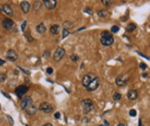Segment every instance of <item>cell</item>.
<instances>
[{
  "label": "cell",
  "instance_id": "obj_1",
  "mask_svg": "<svg viewBox=\"0 0 150 126\" xmlns=\"http://www.w3.org/2000/svg\"><path fill=\"white\" fill-rule=\"evenodd\" d=\"M82 106H83V113L84 114H87V113H89L92 109L94 108V104L92 102V100L90 99H84L82 100Z\"/></svg>",
  "mask_w": 150,
  "mask_h": 126
},
{
  "label": "cell",
  "instance_id": "obj_2",
  "mask_svg": "<svg viewBox=\"0 0 150 126\" xmlns=\"http://www.w3.org/2000/svg\"><path fill=\"white\" fill-rule=\"evenodd\" d=\"M100 42H101V44L103 46H106V47H108V46H111L112 44L114 43V38L112 35H109V36H103L100 38Z\"/></svg>",
  "mask_w": 150,
  "mask_h": 126
},
{
  "label": "cell",
  "instance_id": "obj_3",
  "mask_svg": "<svg viewBox=\"0 0 150 126\" xmlns=\"http://www.w3.org/2000/svg\"><path fill=\"white\" fill-rule=\"evenodd\" d=\"M28 91V86L26 85H19L17 89H15V93L19 98H23V96L26 94V92Z\"/></svg>",
  "mask_w": 150,
  "mask_h": 126
},
{
  "label": "cell",
  "instance_id": "obj_4",
  "mask_svg": "<svg viewBox=\"0 0 150 126\" xmlns=\"http://www.w3.org/2000/svg\"><path fill=\"white\" fill-rule=\"evenodd\" d=\"M30 105H32V98L30 97V96H25V97H23L21 102H20V106H21V108L24 109V110H26Z\"/></svg>",
  "mask_w": 150,
  "mask_h": 126
},
{
  "label": "cell",
  "instance_id": "obj_5",
  "mask_svg": "<svg viewBox=\"0 0 150 126\" xmlns=\"http://www.w3.org/2000/svg\"><path fill=\"white\" fill-rule=\"evenodd\" d=\"M39 110H41L44 113H51L53 111V106L48 102H42L39 105Z\"/></svg>",
  "mask_w": 150,
  "mask_h": 126
},
{
  "label": "cell",
  "instance_id": "obj_6",
  "mask_svg": "<svg viewBox=\"0 0 150 126\" xmlns=\"http://www.w3.org/2000/svg\"><path fill=\"white\" fill-rule=\"evenodd\" d=\"M95 78H96V77H95L93 74H85L84 77H83V78H82V85H83V86H84V87H87V86L89 85V83L92 82Z\"/></svg>",
  "mask_w": 150,
  "mask_h": 126
},
{
  "label": "cell",
  "instance_id": "obj_7",
  "mask_svg": "<svg viewBox=\"0 0 150 126\" xmlns=\"http://www.w3.org/2000/svg\"><path fill=\"white\" fill-rule=\"evenodd\" d=\"M64 55H65V50L63 48H58L55 51V53H54V56H53L54 61H56V62L60 61L64 57Z\"/></svg>",
  "mask_w": 150,
  "mask_h": 126
},
{
  "label": "cell",
  "instance_id": "obj_8",
  "mask_svg": "<svg viewBox=\"0 0 150 126\" xmlns=\"http://www.w3.org/2000/svg\"><path fill=\"white\" fill-rule=\"evenodd\" d=\"M98 86H99V79H98V78H95L93 81L89 83V85L87 86L86 89L88 91H94L95 89H98Z\"/></svg>",
  "mask_w": 150,
  "mask_h": 126
},
{
  "label": "cell",
  "instance_id": "obj_9",
  "mask_svg": "<svg viewBox=\"0 0 150 126\" xmlns=\"http://www.w3.org/2000/svg\"><path fill=\"white\" fill-rule=\"evenodd\" d=\"M43 5L45 8H47L48 10H52L57 6V1L56 0H44Z\"/></svg>",
  "mask_w": 150,
  "mask_h": 126
},
{
  "label": "cell",
  "instance_id": "obj_10",
  "mask_svg": "<svg viewBox=\"0 0 150 126\" xmlns=\"http://www.w3.org/2000/svg\"><path fill=\"white\" fill-rule=\"evenodd\" d=\"M6 57H7V59L10 62H16V61H17V59H18L17 54L15 53L14 50H8L7 54H6Z\"/></svg>",
  "mask_w": 150,
  "mask_h": 126
},
{
  "label": "cell",
  "instance_id": "obj_11",
  "mask_svg": "<svg viewBox=\"0 0 150 126\" xmlns=\"http://www.w3.org/2000/svg\"><path fill=\"white\" fill-rule=\"evenodd\" d=\"M2 26L5 28L6 30H11V29L13 28V26H14V22H13V21H12L11 19L6 18V19H4V20H3Z\"/></svg>",
  "mask_w": 150,
  "mask_h": 126
},
{
  "label": "cell",
  "instance_id": "obj_12",
  "mask_svg": "<svg viewBox=\"0 0 150 126\" xmlns=\"http://www.w3.org/2000/svg\"><path fill=\"white\" fill-rule=\"evenodd\" d=\"M115 82L118 86H124L127 83V78L123 77V75H118V77L116 78Z\"/></svg>",
  "mask_w": 150,
  "mask_h": 126
},
{
  "label": "cell",
  "instance_id": "obj_13",
  "mask_svg": "<svg viewBox=\"0 0 150 126\" xmlns=\"http://www.w3.org/2000/svg\"><path fill=\"white\" fill-rule=\"evenodd\" d=\"M2 10L4 11V13H5L6 15L10 16V17H12V16H13V10H12L11 6L8 5V4H4V5L2 6Z\"/></svg>",
  "mask_w": 150,
  "mask_h": 126
},
{
  "label": "cell",
  "instance_id": "obj_14",
  "mask_svg": "<svg viewBox=\"0 0 150 126\" xmlns=\"http://www.w3.org/2000/svg\"><path fill=\"white\" fill-rule=\"evenodd\" d=\"M20 7H21V9L23 11V13H28L29 10H30V3L28 1H22L20 3Z\"/></svg>",
  "mask_w": 150,
  "mask_h": 126
},
{
  "label": "cell",
  "instance_id": "obj_15",
  "mask_svg": "<svg viewBox=\"0 0 150 126\" xmlns=\"http://www.w3.org/2000/svg\"><path fill=\"white\" fill-rule=\"evenodd\" d=\"M127 97L130 99V100H135L137 97H138V92L136 90H129L128 93H127Z\"/></svg>",
  "mask_w": 150,
  "mask_h": 126
},
{
  "label": "cell",
  "instance_id": "obj_16",
  "mask_svg": "<svg viewBox=\"0 0 150 126\" xmlns=\"http://www.w3.org/2000/svg\"><path fill=\"white\" fill-rule=\"evenodd\" d=\"M50 32H51L53 35H58L59 34V26H58V25H52V26L50 27Z\"/></svg>",
  "mask_w": 150,
  "mask_h": 126
},
{
  "label": "cell",
  "instance_id": "obj_17",
  "mask_svg": "<svg viewBox=\"0 0 150 126\" xmlns=\"http://www.w3.org/2000/svg\"><path fill=\"white\" fill-rule=\"evenodd\" d=\"M37 111V108L34 106V105H30L27 109H26V112L28 113L29 115H34Z\"/></svg>",
  "mask_w": 150,
  "mask_h": 126
},
{
  "label": "cell",
  "instance_id": "obj_18",
  "mask_svg": "<svg viewBox=\"0 0 150 126\" xmlns=\"http://www.w3.org/2000/svg\"><path fill=\"white\" fill-rule=\"evenodd\" d=\"M36 30L37 32L39 33V34H43V33H45V31H46V27H45V25L44 24H39L38 26L36 27Z\"/></svg>",
  "mask_w": 150,
  "mask_h": 126
},
{
  "label": "cell",
  "instance_id": "obj_19",
  "mask_svg": "<svg viewBox=\"0 0 150 126\" xmlns=\"http://www.w3.org/2000/svg\"><path fill=\"white\" fill-rule=\"evenodd\" d=\"M107 11L106 10H104V9H101V10H99L98 12H97V15H98V17H100V18H105L106 16H107Z\"/></svg>",
  "mask_w": 150,
  "mask_h": 126
},
{
  "label": "cell",
  "instance_id": "obj_20",
  "mask_svg": "<svg viewBox=\"0 0 150 126\" xmlns=\"http://www.w3.org/2000/svg\"><path fill=\"white\" fill-rule=\"evenodd\" d=\"M126 30H127V32H133L134 30H136V25L134 24V23H130L127 26V28H126Z\"/></svg>",
  "mask_w": 150,
  "mask_h": 126
},
{
  "label": "cell",
  "instance_id": "obj_21",
  "mask_svg": "<svg viewBox=\"0 0 150 126\" xmlns=\"http://www.w3.org/2000/svg\"><path fill=\"white\" fill-rule=\"evenodd\" d=\"M42 7V2H40V1H37L34 3V9L37 11V10H39L40 8Z\"/></svg>",
  "mask_w": 150,
  "mask_h": 126
},
{
  "label": "cell",
  "instance_id": "obj_22",
  "mask_svg": "<svg viewBox=\"0 0 150 126\" xmlns=\"http://www.w3.org/2000/svg\"><path fill=\"white\" fill-rule=\"evenodd\" d=\"M113 98H114V100H116V101H118V100H120V98H121V94H120L119 92H115V93L113 94Z\"/></svg>",
  "mask_w": 150,
  "mask_h": 126
},
{
  "label": "cell",
  "instance_id": "obj_23",
  "mask_svg": "<svg viewBox=\"0 0 150 126\" xmlns=\"http://www.w3.org/2000/svg\"><path fill=\"white\" fill-rule=\"evenodd\" d=\"M102 3H103L106 7H110V6L112 5V4H113V1H108V0H103Z\"/></svg>",
  "mask_w": 150,
  "mask_h": 126
},
{
  "label": "cell",
  "instance_id": "obj_24",
  "mask_svg": "<svg viewBox=\"0 0 150 126\" xmlns=\"http://www.w3.org/2000/svg\"><path fill=\"white\" fill-rule=\"evenodd\" d=\"M25 38L27 39L28 42H32V41H33L32 37H31V35H30V33H29V32H26V33H25Z\"/></svg>",
  "mask_w": 150,
  "mask_h": 126
},
{
  "label": "cell",
  "instance_id": "obj_25",
  "mask_svg": "<svg viewBox=\"0 0 150 126\" xmlns=\"http://www.w3.org/2000/svg\"><path fill=\"white\" fill-rule=\"evenodd\" d=\"M70 34V31L68 30V29H64L63 30V35H62V38H66L67 36H69Z\"/></svg>",
  "mask_w": 150,
  "mask_h": 126
},
{
  "label": "cell",
  "instance_id": "obj_26",
  "mask_svg": "<svg viewBox=\"0 0 150 126\" xmlns=\"http://www.w3.org/2000/svg\"><path fill=\"white\" fill-rule=\"evenodd\" d=\"M26 27H27V21H24V22L22 23V25H21V31L25 33V29H26Z\"/></svg>",
  "mask_w": 150,
  "mask_h": 126
},
{
  "label": "cell",
  "instance_id": "obj_27",
  "mask_svg": "<svg viewBox=\"0 0 150 126\" xmlns=\"http://www.w3.org/2000/svg\"><path fill=\"white\" fill-rule=\"evenodd\" d=\"M7 119H8V121H9L10 125H13V124H14V120H13V118H12V116L7 115Z\"/></svg>",
  "mask_w": 150,
  "mask_h": 126
},
{
  "label": "cell",
  "instance_id": "obj_28",
  "mask_svg": "<svg viewBox=\"0 0 150 126\" xmlns=\"http://www.w3.org/2000/svg\"><path fill=\"white\" fill-rule=\"evenodd\" d=\"M6 79V74H0V82H3Z\"/></svg>",
  "mask_w": 150,
  "mask_h": 126
},
{
  "label": "cell",
  "instance_id": "obj_29",
  "mask_svg": "<svg viewBox=\"0 0 150 126\" xmlns=\"http://www.w3.org/2000/svg\"><path fill=\"white\" fill-rule=\"evenodd\" d=\"M111 31H112V33H117L119 31V27L118 26H113L111 28Z\"/></svg>",
  "mask_w": 150,
  "mask_h": 126
},
{
  "label": "cell",
  "instance_id": "obj_30",
  "mask_svg": "<svg viewBox=\"0 0 150 126\" xmlns=\"http://www.w3.org/2000/svg\"><path fill=\"white\" fill-rule=\"evenodd\" d=\"M129 114H130L131 116H133V117L136 116V110H135V109H131L130 112H129Z\"/></svg>",
  "mask_w": 150,
  "mask_h": 126
},
{
  "label": "cell",
  "instance_id": "obj_31",
  "mask_svg": "<svg viewBox=\"0 0 150 126\" xmlns=\"http://www.w3.org/2000/svg\"><path fill=\"white\" fill-rule=\"evenodd\" d=\"M109 35H111V34L108 31H104V32L101 33V37H103V36H109Z\"/></svg>",
  "mask_w": 150,
  "mask_h": 126
},
{
  "label": "cell",
  "instance_id": "obj_32",
  "mask_svg": "<svg viewBox=\"0 0 150 126\" xmlns=\"http://www.w3.org/2000/svg\"><path fill=\"white\" fill-rule=\"evenodd\" d=\"M139 67H140V68L142 69V70H146V69H147V66L145 65V64H143V63H141V64L139 65Z\"/></svg>",
  "mask_w": 150,
  "mask_h": 126
},
{
  "label": "cell",
  "instance_id": "obj_33",
  "mask_svg": "<svg viewBox=\"0 0 150 126\" xmlns=\"http://www.w3.org/2000/svg\"><path fill=\"white\" fill-rule=\"evenodd\" d=\"M84 12H86V13H88V14H92V10H91L90 8H85Z\"/></svg>",
  "mask_w": 150,
  "mask_h": 126
},
{
  "label": "cell",
  "instance_id": "obj_34",
  "mask_svg": "<svg viewBox=\"0 0 150 126\" xmlns=\"http://www.w3.org/2000/svg\"><path fill=\"white\" fill-rule=\"evenodd\" d=\"M46 73H47L48 74H51L53 73V69H52V68H48V69L46 70Z\"/></svg>",
  "mask_w": 150,
  "mask_h": 126
},
{
  "label": "cell",
  "instance_id": "obj_35",
  "mask_svg": "<svg viewBox=\"0 0 150 126\" xmlns=\"http://www.w3.org/2000/svg\"><path fill=\"white\" fill-rule=\"evenodd\" d=\"M70 59H71L72 61H77L78 60V57L75 56V55H73V56H71V58H70Z\"/></svg>",
  "mask_w": 150,
  "mask_h": 126
},
{
  "label": "cell",
  "instance_id": "obj_36",
  "mask_svg": "<svg viewBox=\"0 0 150 126\" xmlns=\"http://www.w3.org/2000/svg\"><path fill=\"white\" fill-rule=\"evenodd\" d=\"M54 116H55V118H57V119H58V118L60 117V113H59V112H56L55 114H54Z\"/></svg>",
  "mask_w": 150,
  "mask_h": 126
},
{
  "label": "cell",
  "instance_id": "obj_37",
  "mask_svg": "<svg viewBox=\"0 0 150 126\" xmlns=\"http://www.w3.org/2000/svg\"><path fill=\"white\" fill-rule=\"evenodd\" d=\"M66 26H71V24L69 23V21H67V22L64 23V27H66Z\"/></svg>",
  "mask_w": 150,
  "mask_h": 126
},
{
  "label": "cell",
  "instance_id": "obj_38",
  "mask_svg": "<svg viewBox=\"0 0 150 126\" xmlns=\"http://www.w3.org/2000/svg\"><path fill=\"white\" fill-rule=\"evenodd\" d=\"M4 64H5V62H4L3 60H1V59H0V66H3Z\"/></svg>",
  "mask_w": 150,
  "mask_h": 126
},
{
  "label": "cell",
  "instance_id": "obj_39",
  "mask_svg": "<svg viewBox=\"0 0 150 126\" xmlns=\"http://www.w3.org/2000/svg\"><path fill=\"white\" fill-rule=\"evenodd\" d=\"M42 126H53L51 123H45V124H43Z\"/></svg>",
  "mask_w": 150,
  "mask_h": 126
},
{
  "label": "cell",
  "instance_id": "obj_40",
  "mask_svg": "<svg viewBox=\"0 0 150 126\" xmlns=\"http://www.w3.org/2000/svg\"><path fill=\"white\" fill-rule=\"evenodd\" d=\"M142 77H144V78H147V77H148V74H142Z\"/></svg>",
  "mask_w": 150,
  "mask_h": 126
},
{
  "label": "cell",
  "instance_id": "obj_41",
  "mask_svg": "<svg viewBox=\"0 0 150 126\" xmlns=\"http://www.w3.org/2000/svg\"><path fill=\"white\" fill-rule=\"evenodd\" d=\"M117 126H125V124H124V123H119Z\"/></svg>",
  "mask_w": 150,
  "mask_h": 126
},
{
  "label": "cell",
  "instance_id": "obj_42",
  "mask_svg": "<svg viewBox=\"0 0 150 126\" xmlns=\"http://www.w3.org/2000/svg\"><path fill=\"white\" fill-rule=\"evenodd\" d=\"M104 123H105V124H106V126H108V122H107V121H106V120H105V121H104Z\"/></svg>",
  "mask_w": 150,
  "mask_h": 126
},
{
  "label": "cell",
  "instance_id": "obj_43",
  "mask_svg": "<svg viewBox=\"0 0 150 126\" xmlns=\"http://www.w3.org/2000/svg\"><path fill=\"white\" fill-rule=\"evenodd\" d=\"M139 126H142V125H141V121H140V124H139Z\"/></svg>",
  "mask_w": 150,
  "mask_h": 126
},
{
  "label": "cell",
  "instance_id": "obj_44",
  "mask_svg": "<svg viewBox=\"0 0 150 126\" xmlns=\"http://www.w3.org/2000/svg\"><path fill=\"white\" fill-rule=\"evenodd\" d=\"M99 126H104V125H99Z\"/></svg>",
  "mask_w": 150,
  "mask_h": 126
},
{
  "label": "cell",
  "instance_id": "obj_45",
  "mask_svg": "<svg viewBox=\"0 0 150 126\" xmlns=\"http://www.w3.org/2000/svg\"><path fill=\"white\" fill-rule=\"evenodd\" d=\"M26 126H27V125H26Z\"/></svg>",
  "mask_w": 150,
  "mask_h": 126
}]
</instances>
